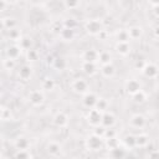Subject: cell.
Returning <instances> with one entry per match:
<instances>
[{"label":"cell","instance_id":"6da1fadb","mask_svg":"<svg viewBox=\"0 0 159 159\" xmlns=\"http://www.w3.org/2000/svg\"><path fill=\"white\" fill-rule=\"evenodd\" d=\"M84 145L88 150H92V152H97L99 149H102V147L104 145V139L99 135H96V134H89L86 140H84Z\"/></svg>","mask_w":159,"mask_h":159},{"label":"cell","instance_id":"7a4b0ae2","mask_svg":"<svg viewBox=\"0 0 159 159\" xmlns=\"http://www.w3.org/2000/svg\"><path fill=\"white\" fill-rule=\"evenodd\" d=\"M84 30L92 36H97L103 30V22L99 19H89L84 22Z\"/></svg>","mask_w":159,"mask_h":159},{"label":"cell","instance_id":"3957f363","mask_svg":"<svg viewBox=\"0 0 159 159\" xmlns=\"http://www.w3.org/2000/svg\"><path fill=\"white\" fill-rule=\"evenodd\" d=\"M71 89L76 93V94H84L87 91H89V84L88 82L82 78V77H78V78H75L72 82H71Z\"/></svg>","mask_w":159,"mask_h":159},{"label":"cell","instance_id":"277c9868","mask_svg":"<svg viewBox=\"0 0 159 159\" xmlns=\"http://www.w3.org/2000/svg\"><path fill=\"white\" fill-rule=\"evenodd\" d=\"M29 102L34 107H40L45 102V93L42 89H32L29 93Z\"/></svg>","mask_w":159,"mask_h":159},{"label":"cell","instance_id":"5b68a950","mask_svg":"<svg viewBox=\"0 0 159 159\" xmlns=\"http://www.w3.org/2000/svg\"><path fill=\"white\" fill-rule=\"evenodd\" d=\"M102 113H103V112L98 111V109L94 108V107L89 108V109H88V113H87V116H86V119H87L88 124H89L91 127H97V125H99V124H101V119H102Z\"/></svg>","mask_w":159,"mask_h":159},{"label":"cell","instance_id":"8992f818","mask_svg":"<svg viewBox=\"0 0 159 159\" xmlns=\"http://www.w3.org/2000/svg\"><path fill=\"white\" fill-rule=\"evenodd\" d=\"M142 73L147 77V78H157V76H158V66L154 63V62H147L145 61V63L143 65V67H142Z\"/></svg>","mask_w":159,"mask_h":159},{"label":"cell","instance_id":"52a82bcc","mask_svg":"<svg viewBox=\"0 0 159 159\" xmlns=\"http://www.w3.org/2000/svg\"><path fill=\"white\" fill-rule=\"evenodd\" d=\"M145 123H147V119L143 114L140 113H134L130 116L129 118V125L132 128H135V129H142L145 127Z\"/></svg>","mask_w":159,"mask_h":159},{"label":"cell","instance_id":"ba28073f","mask_svg":"<svg viewBox=\"0 0 159 159\" xmlns=\"http://www.w3.org/2000/svg\"><path fill=\"white\" fill-rule=\"evenodd\" d=\"M139 89H142V84H140V82H139L138 80H135V78H129V80L125 81V83H124V91H125L127 94L132 96V94H134L135 92H138Z\"/></svg>","mask_w":159,"mask_h":159},{"label":"cell","instance_id":"9c48e42d","mask_svg":"<svg viewBox=\"0 0 159 159\" xmlns=\"http://www.w3.org/2000/svg\"><path fill=\"white\" fill-rule=\"evenodd\" d=\"M68 122H70L68 116H67L65 112H62V111L57 112V113L53 116V118H52V123H53L56 127H58V128H65V127H67Z\"/></svg>","mask_w":159,"mask_h":159},{"label":"cell","instance_id":"30bf717a","mask_svg":"<svg viewBox=\"0 0 159 159\" xmlns=\"http://www.w3.org/2000/svg\"><path fill=\"white\" fill-rule=\"evenodd\" d=\"M97 98H98V96L94 92L87 91L84 94H82V104H83V107H86L88 109L92 108V107H94Z\"/></svg>","mask_w":159,"mask_h":159},{"label":"cell","instance_id":"8fae6325","mask_svg":"<svg viewBox=\"0 0 159 159\" xmlns=\"http://www.w3.org/2000/svg\"><path fill=\"white\" fill-rule=\"evenodd\" d=\"M81 70L84 75L87 76H94L98 72V67L96 62H87V61H82L81 63Z\"/></svg>","mask_w":159,"mask_h":159},{"label":"cell","instance_id":"7c38bea8","mask_svg":"<svg viewBox=\"0 0 159 159\" xmlns=\"http://www.w3.org/2000/svg\"><path fill=\"white\" fill-rule=\"evenodd\" d=\"M114 124H116V116L109 111L103 112L102 119H101V125H103L104 128H109V127H113Z\"/></svg>","mask_w":159,"mask_h":159},{"label":"cell","instance_id":"4fadbf2b","mask_svg":"<svg viewBox=\"0 0 159 159\" xmlns=\"http://www.w3.org/2000/svg\"><path fill=\"white\" fill-rule=\"evenodd\" d=\"M46 149H47V153H48L51 157H60V155L62 154V145H61L58 142H56V140L48 142Z\"/></svg>","mask_w":159,"mask_h":159},{"label":"cell","instance_id":"5bb4252c","mask_svg":"<svg viewBox=\"0 0 159 159\" xmlns=\"http://www.w3.org/2000/svg\"><path fill=\"white\" fill-rule=\"evenodd\" d=\"M58 36H60V39H61L62 41H65V42H71V41L75 39V36H76L75 29L63 26V27L61 29V31L58 32Z\"/></svg>","mask_w":159,"mask_h":159},{"label":"cell","instance_id":"9a60e30c","mask_svg":"<svg viewBox=\"0 0 159 159\" xmlns=\"http://www.w3.org/2000/svg\"><path fill=\"white\" fill-rule=\"evenodd\" d=\"M82 61L87 62H96L98 61V51L96 48H87L82 53Z\"/></svg>","mask_w":159,"mask_h":159},{"label":"cell","instance_id":"2e32d148","mask_svg":"<svg viewBox=\"0 0 159 159\" xmlns=\"http://www.w3.org/2000/svg\"><path fill=\"white\" fill-rule=\"evenodd\" d=\"M17 76L22 81H29L31 78V76H32V67H31V65H27V63L22 65L20 67L19 72H17Z\"/></svg>","mask_w":159,"mask_h":159},{"label":"cell","instance_id":"e0dca14e","mask_svg":"<svg viewBox=\"0 0 159 159\" xmlns=\"http://www.w3.org/2000/svg\"><path fill=\"white\" fill-rule=\"evenodd\" d=\"M21 47L17 45V43H14V45H10L7 48H6V57L9 58H12V60H16L20 57L21 55Z\"/></svg>","mask_w":159,"mask_h":159},{"label":"cell","instance_id":"ac0fdd59","mask_svg":"<svg viewBox=\"0 0 159 159\" xmlns=\"http://www.w3.org/2000/svg\"><path fill=\"white\" fill-rule=\"evenodd\" d=\"M101 75L104 78H112L116 75V67L112 63H107V65H101Z\"/></svg>","mask_w":159,"mask_h":159},{"label":"cell","instance_id":"d6986e66","mask_svg":"<svg viewBox=\"0 0 159 159\" xmlns=\"http://www.w3.org/2000/svg\"><path fill=\"white\" fill-rule=\"evenodd\" d=\"M134 138H135V147L138 148H145L150 142V137L145 133H139L138 135H134Z\"/></svg>","mask_w":159,"mask_h":159},{"label":"cell","instance_id":"ffe728a7","mask_svg":"<svg viewBox=\"0 0 159 159\" xmlns=\"http://www.w3.org/2000/svg\"><path fill=\"white\" fill-rule=\"evenodd\" d=\"M128 31V35H129V39L130 40H138L143 36V29L138 25H133L130 26L129 29H127Z\"/></svg>","mask_w":159,"mask_h":159},{"label":"cell","instance_id":"44dd1931","mask_svg":"<svg viewBox=\"0 0 159 159\" xmlns=\"http://www.w3.org/2000/svg\"><path fill=\"white\" fill-rule=\"evenodd\" d=\"M130 45L129 42H117L116 43V51L120 55V56H128L130 53Z\"/></svg>","mask_w":159,"mask_h":159},{"label":"cell","instance_id":"7402d4cb","mask_svg":"<svg viewBox=\"0 0 159 159\" xmlns=\"http://www.w3.org/2000/svg\"><path fill=\"white\" fill-rule=\"evenodd\" d=\"M14 145H15L16 150L17 149H29L30 148V140L24 135H19L14 140Z\"/></svg>","mask_w":159,"mask_h":159},{"label":"cell","instance_id":"603a6c76","mask_svg":"<svg viewBox=\"0 0 159 159\" xmlns=\"http://www.w3.org/2000/svg\"><path fill=\"white\" fill-rule=\"evenodd\" d=\"M19 46L21 47V50L27 51V50L32 48V46H34V41H32V39H31L30 36L22 35V36L20 37V40H19Z\"/></svg>","mask_w":159,"mask_h":159},{"label":"cell","instance_id":"cb8c5ba5","mask_svg":"<svg viewBox=\"0 0 159 159\" xmlns=\"http://www.w3.org/2000/svg\"><path fill=\"white\" fill-rule=\"evenodd\" d=\"M148 99V94L143 91V89H139L138 92H135L134 94H132V101L137 104H142L144 103L145 101Z\"/></svg>","mask_w":159,"mask_h":159},{"label":"cell","instance_id":"d4e9b609","mask_svg":"<svg viewBox=\"0 0 159 159\" xmlns=\"http://www.w3.org/2000/svg\"><path fill=\"white\" fill-rule=\"evenodd\" d=\"M55 87H56V82L51 77H46L41 82V89L42 91H53Z\"/></svg>","mask_w":159,"mask_h":159},{"label":"cell","instance_id":"484cf974","mask_svg":"<svg viewBox=\"0 0 159 159\" xmlns=\"http://www.w3.org/2000/svg\"><path fill=\"white\" fill-rule=\"evenodd\" d=\"M101 65H107V63H112V55L109 51H101L98 52V61Z\"/></svg>","mask_w":159,"mask_h":159},{"label":"cell","instance_id":"4316f807","mask_svg":"<svg viewBox=\"0 0 159 159\" xmlns=\"http://www.w3.org/2000/svg\"><path fill=\"white\" fill-rule=\"evenodd\" d=\"M52 67L57 71H63L67 67V61L63 57H56L52 60Z\"/></svg>","mask_w":159,"mask_h":159},{"label":"cell","instance_id":"83f0119b","mask_svg":"<svg viewBox=\"0 0 159 159\" xmlns=\"http://www.w3.org/2000/svg\"><path fill=\"white\" fill-rule=\"evenodd\" d=\"M122 144L125 149H133L135 148V138L133 134H127L123 139H122Z\"/></svg>","mask_w":159,"mask_h":159},{"label":"cell","instance_id":"f1b7e54d","mask_svg":"<svg viewBox=\"0 0 159 159\" xmlns=\"http://www.w3.org/2000/svg\"><path fill=\"white\" fill-rule=\"evenodd\" d=\"M116 40H117V42H129L130 39H129L127 29H119L116 32Z\"/></svg>","mask_w":159,"mask_h":159},{"label":"cell","instance_id":"f546056e","mask_svg":"<svg viewBox=\"0 0 159 159\" xmlns=\"http://www.w3.org/2000/svg\"><path fill=\"white\" fill-rule=\"evenodd\" d=\"M108 107H109V102L104 97H98L97 98L96 104H94V108H97L101 112H106V111H108Z\"/></svg>","mask_w":159,"mask_h":159},{"label":"cell","instance_id":"4dcf8cb0","mask_svg":"<svg viewBox=\"0 0 159 159\" xmlns=\"http://www.w3.org/2000/svg\"><path fill=\"white\" fill-rule=\"evenodd\" d=\"M104 145L107 147V149H108V150H111V149H113V148L119 147V145H120V142L117 139V137L107 138V139H104Z\"/></svg>","mask_w":159,"mask_h":159},{"label":"cell","instance_id":"1f68e13d","mask_svg":"<svg viewBox=\"0 0 159 159\" xmlns=\"http://www.w3.org/2000/svg\"><path fill=\"white\" fill-rule=\"evenodd\" d=\"M62 2L67 10H76V9H78L81 0H62Z\"/></svg>","mask_w":159,"mask_h":159},{"label":"cell","instance_id":"d6a6232c","mask_svg":"<svg viewBox=\"0 0 159 159\" xmlns=\"http://www.w3.org/2000/svg\"><path fill=\"white\" fill-rule=\"evenodd\" d=\"M26 60L29 62H36L39 60V51L35 48H30L26 51Z\"/></svg>","mask_w":159,"mask_h":159},{"label":"cell","instance_id":"836d02e7","mask_svg":"<svg viewBox=\"0 0 159 159\" xmlns=\"http://www.w3.org/2000/svg\"><path fill=\"white\" fill-rule=\"evenodd\" d=\"M15 66H16L15 60L9 58V57H6L5 60H2V67H4L5 70H7V71H12V70L15 68Z\"/></svg>","mask_w":159,"mask_h":159},{"label":"cell","instance_id":"e575fe53","mask_svg":"<svg viewBox=\"0 0 159 159\" xmlns=\"http://www.w3.org/2000/svg\"><path fill=\"white\" fill-rule=\"evenodd\" d=\"M124 154H125L124 149H122L120 145L109 150V157H112V158H122V157H124Z\"/></svg>","mask_w":159,"mask_h":159},{"label":"cell","instance_id":"d590c367","mask_svg":"<svg viewBox=\"0 0 159 159\" xmlns=\"http://www.w3.org/2000/svg\"><path fill=\"white\" fill-rule=\"evenodd\" d=\"M21 36H22V35H21V31H20L17 27H14V29H10V30H9V37H10L11 40L19 41Z\"/></svg>","mask_w":159,"mask_h":159},{"label":"cell","instance_id":"8d00e7d4","mask_svg":"<svg viewBox=\"0 0 159 159\" xmlns=\"http://www.w3.org/2000/svg\"><path fill=\"white\" fill-rule=\"evenodd\" d=\"M4 25H5V29L6 30H10V29L16 27L17 22H16V20L14 17H5L4 19Z\"/></svg>","mask_w":159,"mask_h":159},{"label":"cell","instance_id":"74e56055","mask_svg":"<svg viewBox=\"0 0 159 159\" xmlns=\"http://www.w3.org/2000/svg\"><path fill=\"white\" fill-rule=\"evenodd\" d=\"M11 119H12V113H11L10 108H7V107H2L1 120H11Z\"/></svg>","mask_w":159,"mask_h":159},{"label":"cell","instance_id":"f35d334b","mask_svg":"<svg viewBox=\"0 0 159 159\" xmlns=\"http://www.w3.org/2000/svg\"><path fill=\"white\" fill-rule=\"evenodd\" d=\"M16 158H32V154L30 153L29 149H17V152L15 153Z\"/></svg>","mask_w":159,"mask_h":159},{"label":"cell","instance_id":"ab89813d","mask_svg":"<svg viewBox=\"0 0 159 159\" xmlns=\"http://www.w3.org/2000/svg\"><path fill=\"white\" fill-rule=\"evenodd\" d=\"M62 27H63V22L62 21H53L51 24V31L55 32V34H57V35H58V32L61 31Z\"/></svg>","mask_w":159,"mask_h":159},{"label":"cell","instance_id":"60d3db41","mask_svg":"<svg viewBox=\"0 0 159 159\" xmlns=\"http://www.w3.org/2000/svg\"><path fill=\"white\" fill-rule=\"evenodd\" d=\"M113 137H117V132L113 129V127L106 128V129H104L103 138H104V139H107V138H113Z\"/></svg>","mask_w":159,"mask_h":159},{"label":"cell","instance_id":"b9f144b4","mask_svg":"<svg viewBox=\"0 0 159 159\" xmlns=\"http://www.w3.org/2000/svg\"><path fill=\"white\" fill-rule=\"evenodd\" d=\"M94 129H93V134H96V135H99V137H102L103 138V134H104V127L103 125H97V127H93Z\"/></svg>","mask_w":159,"mask_h":159},{"label":"cell","instance_id":"7bdbcfd3","mask_svg":"<svg viewBox=\"0 0 159 159\" xmlns=\"http://www.w3.org/2000/svg\"><path fill=\"white\" fill-rule=\"evenodd\" d=\"M63 26H66V27H71V29H75V26H76V21H75L73 19H67V20H65V21H63Z\"/></svg>","mask_w":159,"mask_h":159},{"label":"cell","instance_id":"ee69618b","mask_svg":"<svg viewBox=\"0 0 159 159\" xmlns=\"http://www.w3.org/2000/svg\"><path fill=\"white\" fill-rule=\"evenodd\" d=\"M97 37L101 40V41H106L107 39H108V31L107 30H102V31H99V34L97 35Z\"/></svg>","mask_w":159,"mask_h":159},{"label":"cell","instance_id":"f6af8a7d","mask_svg":"<svg viewBox=\"0 0 159 159\" xmlns=\"http://www.w3.org/2000/svg\"><path fill=\"white\" fill-rule=\"evenodd\" d=\"M6 6H7V4H6V1H5V0H0V12H2V11H5V9H6Z\"/></svg>","mask_w":159,"mask_h":159},{"label":"cell","instance_id":"bcb514c9","mask_svg":"<svg viewBox=\"0 0 159 159\" xmlns=\"http://www.w3.org/2000/svg\"><path fill=\"white\" fill-rule=\"evenodd\" d=\"M144 63H145V61H139V60H137V62H135V68H137V70H142V67H143Z\"/></svg>","mask_w":159,"mask_h":159},{"label":"cell","instance_id":"7dc6e473","mask_svg":"<svg viewBox=\"0 0 159 159\" xmlns=\"http://www.w3.org/2000/svg\"><path fill=\"white\" fill-rule=\"evenodd\" d=\"M148 2H149L152 6H158V4H159V0H148Z\"/></svg>","mask_w":159,"mask_h":159},{"label":"cell","instance_id":"c3c4849f","mask_svg":"<svg viewBox=\"0 0 159 159\" xmlns=\"http://www.w3.org/2000/svg\"><path fill=\"white\" fill-rule=\"evenodd\" d=\"M2 30H5V25H4V19L0 17V32H1Z\"/></svg>","mask_w":159,"mask_h":159},{"label":"cell","instance_id":"681fc988","mask_svg":"<svg viewBox=\"0 0 159 159\" xmlns=\"http://www.w3.org/2000/svg\"><path fill=\"white\" fill-rule=\"evenodd\" d=\"M5 1H6V4L9 5V4H16L19 0H5Z\"/></svg>","mask_w":159,"mask_h":159},{"label":"cell","instance_id":"f907efd6","mask_svg":"<svg viewBox=\"0 0 159 159\" xmlns=\"http://www.w3.org/2000/svg\"><path fill=\"white\" fill-rule=\"evenodd\" d=\"M1 112H2V107H0V120H1Z\"/></svg>","mask_w":159,"mask_h":159},{"label":"cell","instance_id":"816d5d0a","mask_svg":"<svg viewBox=\"0 0 159 159\" xmlns=\"http://www.w3.org/2000/svg\"><path fill=\"white\" fill-rule=\"evenodd\" d=\"M2 41V36H1V32H0V42Z\"/></svg>","mask_w":159,"mask_h":159},{"label":"cell","instance_id":"f5cc1de1","mask_svg":"<svg viewBox=\"0 0 159 159\" xmlns=\"http://www.w3.org/2000/svg\"><path fill=\"white\" fill-rule=\"evenodd\" d=\"M0 96H1V94H0Z\"/></svg>","mask_w":159,"mask_h":159}]
</instances>
